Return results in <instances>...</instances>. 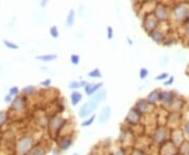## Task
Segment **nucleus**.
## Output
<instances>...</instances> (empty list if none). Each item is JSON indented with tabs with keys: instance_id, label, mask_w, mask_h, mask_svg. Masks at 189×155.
Here are the masks:
<instances>
[{
	"instance_id": "obj_1",
	"label": "nucleus",
	"mask_w": 189,
	"mask_h": 155,
	"mask_svg": "<svg viewBox=\"0 0 189 155\" xmlns=\"http://www.w3.org/2000/svg\"><path fill=\"white\" fill-rule=\"evenodd\" d=\"M97 107H98V103H96L94 101H92V99L85 102L80 107V109H79V111H78L79 118H85L90 115H94V111L97 110Z\"/></svg>"
},
{
	"instance_id": "obj_31",
	"label": "nucleus",
	"mask_w": 189,
	"mask_h": 155,
	"mask_svg": "<svg viewBox=\"0 0 189 155\" xmlns=\"http://www.w3.org/2000/svg\"><path fill=\"white\" fill-rule=\"evenodd\" d=\"M51 84H52V80L51 79H45L44 81L40 82V85L44 86V87H49V86H51Z\"/></svg>"
},
{
	"instance_id": "obj_7",
	"label": "nucleus",
	"mask_w": 189,
	"mask_h": 155,
	"mask_svg": "<svg viewBox=\"0 0 189 155\" xmlns=\"http://www.w3.org/2000/svg\"><path fill=\"white\" fill-rule=\"evenodd\" d=\"M73 145V138L72 137H68V136H65L62 137L60 141H58V147L60 148V150L62 151H66L68 150Z\"/></svg>"
},
{
	"instance_id": "obj_34",
	"label": "nucleus",
	"mask_w": 189,
	"mask_h": 155,
	"mask_svg": "<svg viewBox=\"0 0 189 155\" xmlns=\"http://www.w3.org/2000/svg\"><path fill=\"white\" fill-rule=\"evenodd\" d=\"M132 155H144V154H143L142 152H141V151H136V152H134Z\"/></svg>"
},
{
	"instance_id": "obj_13",
	"label": "nucleus",
	"mask_w": 189,
	"mask_h": 155,
	"mask_svg": "<svg viewBox=\"0 0 189 155\" xmlns=\"http://www.w3.org/2000/svg\"><path fill=\"white\" fill-rule=\"evenodd\" d=\"M156 18L158 19V20H165L167 17V12L166 9H164V7L162 6H158L157 9H156Z\"/></svg>"
},
{
	"instance_id": "obj_17",
	"label": "nucleus",
	"mask_w": 189,
	"mask_h": 155,
	"mask_svg": "<svg viewBox=\"0 0 189 155\" xmlns=\"http://www.w3.org/2000/svg\"><path fill=\"white\" fill-rule=\"evenodd\" d=\"M87 76H89V78H92V79H98V78H101L102 74H101V71H100L99 68H94V69L90 70V71L88 72Z\"/></svg>"
},
{
	"instance_id": "obj_8",
	"label": "nucleus",
	"mask_w": 189,
	"mask_h": 155,
	"mask_svg": "<svg viewBox=\"0 0 189 155\" xmlns=\"http://www.w3.org/2000/svg\"><path fill=\"white\" fill-rule=\"evenodd\" d=\"M148 108H149V104L146 99H139L136 104V107H134V109H137L141 114L143 112L148 111Z\"/></svg>"
},
{
	"instance_id": "obj_35",
	"label": "nucleus",
	"mask_w": 189,
	"mask_h": 155,
	"mask_svg": "<svg viewBox=\"0 0 189 155\" xmlns=\"http://www.w3.org/2000/svg\"><path fill=\"white\" fill-rule=\"evenodd\" d=\"M185 130H186V132L189 134V124H188V125H186V127H185Z\"/></svg>"
},
{
	"instance_id": "obj_32",
	"label": "nucleus",
	"mask_w": 189,
	"mask_h": 155,
	"mask_svg": "<svg viewBox=\"0 0 189 155\" xmlns=\"http://www.w3.org/2000/svg\"><path fill=\"white\" fill-rule=\"evenodd\" d=\"M173 80H174V78H173V76H170L168 81H165V84H164V85H165V86H166V85H171V83L173 82Z\"/></svg>"
},
{
	"instance_id": "obj_4",
	"label": "nucleus",
	"mask_w": 189,
	"mask_h": 155,
	"mask_svg": "<svg viewBox=\"0 0 189 155\" xmlns=\"http://www.w3.org/2000/svg\"><path fill=\"white\" fill-rule=\"evenodd\" d=\"M111 113H113V111H111V107L108 106V105H107V106H104L99 113V118H98L99 123L100 124L107 123L109 120V118H110Z\"/></svg>"
},
{
	"instance_id": "obj_26",
	"label": "nucleus",
	"mask_w": 189,
	"mask_h": 155,
	"mask_svg": "<svg viewBox=\"0 0 189 155\" xmlns=\"http://www.w3.org/2000/svg\"><path fill=\"white\" fill-rule=\"evenodd\" d=\"M169 74H167V72H162V74H160L158 76H156V80H157V81H164V80H166Z\"/></svg>"
},
{
	"instance_id": "obj_3",
	"label": "nucleus",
	"mask_w": 189,
	"mask_h": 155,
	"mask_svg": "<svg viewBox=\"0 0 189 155\" xmlns=\"http://www.w3.org/2000/svg\"><path fill=\"white\" fill-rule=\"evenodd\" d=\"M65 123H66V120H65L64 118H60V116H55V118H53L49 120V127L52 131L58 133V132L60 131V130L63 128V125H64Z\"/></svg>"
},
{
	"instance_id": "obj_14",
	"label": "nucleus",
	"mask_w": 189,
	"mask_h": 155,
	"mask_svg": "<svg viewBox=\"0 0 189 155\" xmlns=\"http://www.w3.org/2000/svg\"><path fill=\"white\" fill-rule=\"evenodd\" d=\"M75 23V11L74 9H69L67 17L65 19V24H66L67 27H72Z\"/></svg>"
},
{
	"instance_id": "obj_6",
	"label": "nucleus",
	"mask_w": 189,
	"mask_h": 155,
	"mask_svg": "<svg viewBox=\"0 0 189 155\" xmlns=\"http://www.w3.org/2000/svg\"><path fill=\"white\" fill-rule=\"evenodd\" d=\"M141 115H142V114H141L137 109H134V108L130 109V111H129V113L127 114V116H126V120L129 122L130 124H136L139 122Z\"/></svg>"
},
{
	"instance_id": "obj_11",
	"label": "nucleus",
	"mask_w": 189,
	"mask_h": 155,
	"mask_svg": "<svg viewBox=\"0 0 189 155\" xmlns=\"http://www.w3.org/2000/svg\"><path fill=\"white\" fill-rule=\"evenodd\" d=\"M160 94H161V93L158 90H152L151 92L147 95L146 101L148 102V104H156L160 99Z\"/></svg>"
},
{
	"instance_id": "obj_29",
	"label": "nucleus",
	"mask_w": 189,
	"mask_h": 155,
	"mask_svg": "<svg viewBox=\"0 0 189 155\" xmlns=\"http://www.w3.org/2000/svg\"><path fill=\"white\" fill-rule=\"evenodd\" d=\"M7 114L3 113V112H0V127H1V126L7 122Z\"/></svg>"
},
{
	"instance_id": "obj_28",
	"label": "nucleus",
	"mask_w": 189,
	"mask_h": 155,
	"mask_svg": "<svg viewBox=\"0 0 189 155\" xmlns=\"http://www.w3.org/2000/svg\"><path fill=\"white\" fill-rule=\"evenodd\" d=\"M19 93V88L18 87H12L9 91V94L12 95V97H14V95H17Z\"/></svg>"
},
{
	"instance_id": "obj_2",
	"label": "nucleus",
	"mask_w": 189,
	"mask_h": 155,
	"mask_svg": "<svg viewBox=\"0 0 189 155\" xmlns=\"http://www.w3.org/2000/svg\"><path fill=\"white\" fill-rule=\"evenodd\" d=\"M33 146V138L31 136H24L18 141L16 146L17 153L19 155H22L24 153H26L31 149V147Z\"/></svg>"
},
{
	"instance_id": "obj_23",
	"label": "nucleus",
	"mask_w": 189,
	"mask_h": 155,
	"mask_svg": "<svg viewBox=\"0 0 189 155\" xmlns=\"http://www.w3.org/2000/svg\"><path fill=\"white\" fill-rule=\"evenodd\" d=\"M71 63H72L73 65H75V66L79 65V63H80V56L76 55V53L72 55V56H71Z\"/></svg>"
},
{
	"instance_id": "obj_24",
	"label": "nucleus",
	"mask_w": 189,
	"mask_h": 155,
	"mask_svg": "<svg viewBox=\"0 0 189 155\" xmlns=\"http://www.w3.org/2000/svg\"><path fill=\"white\" fill-rule=\"evenodd\" d=\"M49 34H51V36L53 38H58L59 37V30H58L57 26L56 25H53L51 28H49Z\"/></svg>"
},
{
	"instance_id": "obj_27",
	"label": "nucleus",
	"mask_w": 189,
	"mask_h": 155,
	"mask_svg": "<svg viewBox=\"0 0 189 155\" xmlns=\"http://www.w3.org/2000/svg\"><path fill=\"white\" fill-rule=\"evenodd\" d=\"M30 155H44V151L39 148H36L30 152Z\"/></svg>"
},
{
	"instance_id": "obj_20",
	"label": "nucleus",
	"mask_w": 189,
	"mask_h": 155,
	"mask_svg": "<svg viewBox=\"0 0 189 155\" xmlns=\"http://www.w3.org/2000/svg\"><path fill=\"white\" fill-rule=\"evenodd\" d=\"M82 87V84H81V81H72L69 82L68 84V88L69 89H73V90H76L78 88Z\"/></svg>"
},
{
	"instance_id": "obj_5",
	"label": "nucleus",
	"mask_w": 189,
	"mask_h": 155,
	"mask_svg": "<svg viewBox=\"0 0 189 155\" xmlns=\"http://www.w3.org/2000/svg\"><path fill=\"white\" fill-rule=\"evenodd\" d=\"M102 86H103V82H100V83H96V84L88 83L87 85L84 87V91H85L86 95H88V97L92 95V97L97 91H99L100 89H101Z\"/></svg>"
},
{
	"instance_id": "obj_9",
	"label": "nucleus",
	"mask_w": 189,
	"mask_h": 155,
	"mask_svg": "<svg viewBox=\"0 0 189 155\" xmlns=\"http://www.w3.org/2000/svg\"><path fill=\"white\" fill-rule=\"evenodd\" d=\"M106 95H107V91L104 89V88H101L99 91L94 93L92 95V101H94L96 103H100V102H103L104 99H106Z\"/></svg>"
},
{
	"instance_id": "obj_36",
	"label": "nucleus",
	"mask_w": 189,
	"mask_h": 155,
	"mask_svg": "<svg viewBox=\"0 0 189 155\" xmlns=\"http://www.w3.org/2000/svg\"><path fill=\"white\" fill-rule=\"evenodd\" d=\"M72 155H79L78 153H74V154H72Z\"/></svg>"
},
{
	"instance_id": "obj_30",
	"label": "nucleus",
	"mask_w": 189,
	"mask_h": 155,
	"mask_svg": "<svg viewBox=\"0 0 189 155\" xmlns=\"http://www.w3.org/2000/svg\"><path fill=\"white\" fill-rule=\"evenodd\" d=\"M113 38V30L111 26H107V39L111 40Z\"/></svg>"
},
{
	"instance_id": "obj_21",
	"label": "nucleus",
	"mask_w": 189,
	"mask_h": 155,
	"mask_svg": "<svg viewBox=\"0 0 189 155\" xmlns=\"http://www.w3.org/2000/svg\"><path fill=\"white\" fill-rule=\"evenodd\" d=\"M36 91V88L34 87V86H32V85H30V86H26L25 88H23L22 89V92L24 93L25 95H31V94H33V93Z\"/></svg>"
},
{
	"instance_id": "obj_33",
	"label": "nucleus",
	"mask_w": 189,
	"mask_h": 155,
	"mask_svg": "<svg viewBox=\"0 0 189 155\" xmlns=\"http://www.w3.org/2000/svg\"><path fill=\"white\" fill-rule=\"evenodd\" d=\"M4 101H5V102H12V95H9V94L5 95Z\"/></svg>"
},
{
	"instance_id": "obj_12",
	"label": "nucleus",
	"mask_w": 189,
	"mask_h": 155,
	"mask_svg": "<svg viewBox=\"0 0 189 155\" xmlns=\"http://www.w3.org/2000/svg\"><path fill=\"white\" fill-rule=\"evenodd\" d=\"M23 99L21 97H16L15 99L12 101V109H14V111H20L22 110L23 107H24V103L22 102Z\"/></svg>"
},
{
	"instance_id": "obj_16",
	"label": "nucleus",
	"mask_w": 189,
	"mask_h": 155,
	"mask_svg": "<svg viewBox=\"0 0 189 155\" xmlns=\"http://www.w3.org/2000/svg\"><path fill=\"white\" fill-rule=\"evenodd\" d=\"M37 60L43 61V62H52V61L57 59V55H43V56H37L36 57Z\"/></svg>"
},
{
	"instance_id": "obj_22",
	"label": "nucleus",
	"mask_w": 189,
	"mask_h": 155,
	"mask_svg": "<svg viewBox=\"0 0 189 155\" xmlns=\"http://www.w3.org/2000/svg\"><path fill=\"white\" fill-rule=\"evenodd\" d=\"M3 43H4L5 46L9 49H18L19 48V46L17 45V44L13 43V42L9 41V40H3Z\"/></svg>"
},
{
	"instance_id": "obj_10",
	"label": "nucleus",
	"mask_w": 189,
	"mask_h": 155,
	"mask_svg": "<svg viewBox=\"0 0 189 155\" xmlns=\"http://www.w3.org/2000/svg\"><path fill=\"white\" fill-rule=\"evenodd\" d=\"M71 104L73 105V106H77V105L79 104V103L82 101V93L79 92V91L77 90H73V92L71 93Z\"/></svg>"
},
{
	"instance_id": "obj_25",
	"label": "nucleus",
	"mask_w": 189,
	"mask_h": 155,
	"mask_svg": "<svg viewBox=\"0 0 189 155\" xmlns=\"http://www.w3.org/2000/svg\"><path fill=\"white\" fill-rule=\"evenodd\" d=\"M148 74H149V71H148L147 68L143 67V68H141V69H140V79H141V80L146 79Z\"/></svg>"
},
{
	"instance_id": "obj_15",
	"label": "nucleus",
	"mask_w": 189,
	"mask_h": 155,
	"mask_svg": "<svg viewBox=\"0 0 189 155\" xmlns=\"http://www.w3.org/2000/svg\"><path fill=\"white\" fill-rule=\"evenodd\" d=\"M150 37H151V39L153 40V41L157 42V43L162 42L164 39L163 34H162L161 32H159V30H155V32H152L151 34H150Z\"/></svg>"
},
{
	"instance_id": "obj_18",
	"label": "nucleus",
	"mask_w": 189,
	"mask_h": 155,
	"mask_svg": "<svg viewBox=\"0 0 189 155\" xmlns=\"http://www.w3.org/2000/svg\"><path fill=\"white\" fill-rule=\"evenodd\" d=\"M160 101H161V102H163V103L170 102V101H171L170 92H166V91L161 92V94H160Z\"/></svg>"
},
{
	"instance_id": "obj_19",
	"label": "nucleus",
	"mask_w": 189,
	"mask_h": 155,
	"mask_svg": "<svg viewBox=\"0 0 189 155\" xmlns=\"http://www.w3.org/2000/svg\"><path fill=\"white\" fill-rule=\"evenodd\" d=\"M94 118H96V115L94 114V115H92L89 118H87V120H83V122H82V124H81V126H82V127H84V128L90 127V125H92V124L94 122Z\"/></svg>"
}]
</instances>
